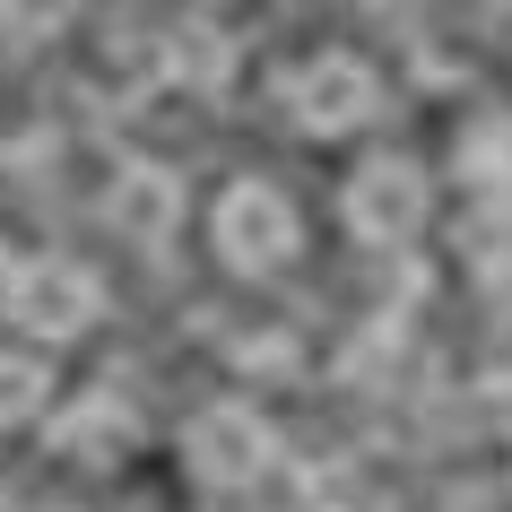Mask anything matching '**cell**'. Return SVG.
<instances>
[{"instance_id":"obj_7","label":"cell","mask_w":512,"mask_h":512,"mask_svg":"<svg viewBox=\"0 0 512 512\" xmlns=\"http://www.w3.org/2000/svg\"><path fill=\"white\" fill-rule=\"evenodd\" d=\"M44 400H53V365H35V356L0 348V426H27Z\"/></svg>"},{"instance_id":"obj_4","label":"cell","mask_w":512,"mask_h":512,"mask_svg":"<svg viewBox=\"0 0 512 512\" xmlns=\"http://www.w3.org/2000/svg\"><path fill=\"white\" fill-rule=\"evenodd\" d=\"M426 165L417 157H365L348 174V226L365 243H408L417 226H426Z\"/></svg>"},{"instance_id":"obj_3","label":"cell","mask_w":512,"mask_h":512,"mask_svg":"<svg viewBox=\"0 0 512 512\" xmlns=\"http://www.w3.org/2000/svg\"><path fill=\"white\" fill-rule=\"evenodd\" d=\"M183 460H191L209 486H252V478L278 460V434H270V417H261V408L217 400V408H200V417H191Z\"/></svg>"},{"instance_id":"obj_5","label":"cell","mask_w":512,"mask_h":512,"mask_svg":"<svg viewBox=\"0 0 512 512\" xmlns=\"http://www.w3.org/2000/svg\"><path fill=\"white\" fill-rule=\"evenodd\" d=\"M374 105H382V79H374L365 53H313L296 70V122L304 131L339 139V131H356V122H374Z\"/></svg>"},{"instance_id":"obj_9","label":"cell","mask_w":512,"mask_h":512,"mask_svg":"<svg viewBox=\"0 0 512 512\" xmlns=\"http://www.w3.org/2000/svg\"><path fill=\"white\" fill-rule=\"evenodd\" d=\"M0 512H9V504H0Z\"/></svg>"},{"instance_id":"obj_2","label":"cell","mask_w":512,"mask_h":512,"mask_svg":"<svg viewBox=\"0 0 512 512\" xmlns=\"http://www.w3.org/2000/svg\"><path fill=\"white\" fill-rule=\"evenodd\" d=\"M96 313H105L96 270L61 261V252H44V261H27L9 278V322L35 330V339H79V330H96Z\"/></svg>"},{"instance_id":"obj_1","label":"cell","mask_w":512,"mask_h":512,"mask_svg":"<svg viewBox=\"0 0 512 512\" xmlns=\"http://www.w3.org/2000/svg\"><path fill=\"white\" fill-rule=\"evenodd\" d=\"M209 235H217V261L243 278H270L296 261V200L278 183H261V174H243V183L217 191L209 209Z\"/></svg>"},{"instance_id":"obj_8","label":"cell","mask_w":512,"mask_h":512,"mask_svg":"<svg viewBox=\"0 0 512 512\" xmlns=\"http://www.w3.org/2000/svg\"><path fill=\"white\" fill-rule=\"evenodd\" d=\"M165 200H174V183H157V174H131V183L113 191V217H131L139 235H148V217H157Z\"/></svg>"},{"instance_id":"obj_6","label":"cell","mask_w":512,"mask_h":512,"mask_svg":"<svg viewBox=\"0 0 512 512\" xmlns=\"http://www.w3.org/2000/svg\"><path fill=\"white\" fill-rule=\"evenodd\" d=\"M53 443H61L70 460H122V452L139 443V417H131V400H105V391H96V400H79V408L53 426Z\"/></svg>"}]
</instances>
